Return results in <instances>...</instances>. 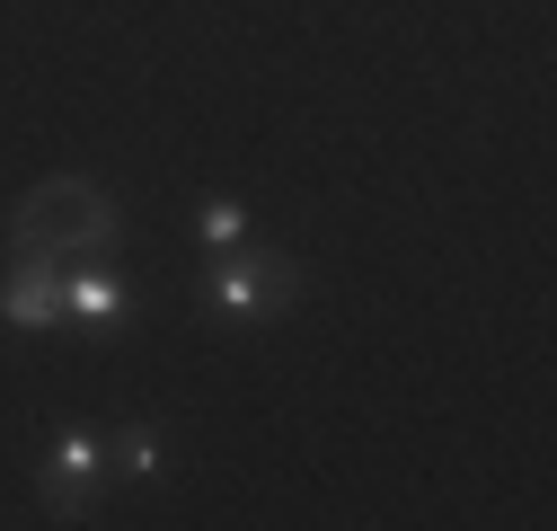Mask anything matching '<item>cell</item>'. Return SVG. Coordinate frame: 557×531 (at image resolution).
Masks as SVG:
<instances>
[{
	"label": "cell",
	"mask_w": 557,
	"mask_h": 531,
	"mask_svg": "<svg viewBox=\"0 0 557 531\" xmlns=\"http://www.w3.org/2000/svg\"><path fill=\"white\" fill-rule=\"evenodd\" d=\"M133 319V284L115 275L107 257H72L62 266V328H89V337H107V328Z\"/></svg>",
	"instance_id": "obj_4"
},
{
	"label": "cell",
	"mask_w": 557,
	"mask_h": 531,
	"mask_svg": "<svg viewBox=\"0 0 557 531\" xmlns=\"http://www.w3.org/2000/svg\"><path fill=\"white\" fill-rule=\"evenodd\" d=\"M293 301H301V266H293V257H265V248H222L213 275H203V310H213V319H239V328L284 319Z\"/></svg>",
	"instance_id": "obj_2"
},
{
	"label": "cell",
	"mask_w": 557,
	"mask_h": 531,
	"mask_svg": "<svg viewBox=\"0 0 557 531\" xmlns=\"http://www.w3.org/2000/svg\"><path fill=\"white\" fill-rule=\"evenodd\" d=\"M124 239V213H115V195L98 177H36L18 205H10V257H107Z\"/></svg>",
	"instance_id": "obj_1"
},
{
	"label": "cell",
	"mask_w": 557,
	"mask_h": 531,
	"mask_svg": "<svg viewBox=\"0 0 557 531\" xmlns=\"http://www.w3.org/2000/svg\"><path fill=\"white\" fill-rule=\"evenodd\" d=\"M0 319L10 328H62V257H10V275H0Z\"/></svg>",
	"instance_id": "obj_5"
},
{
	"label": "cell",
	"mask_w": 557,
	"mask_h": 531,
	"mask_svg": "<svg viewBox=\"0 0 557 531\" xmlns=\"http://www.w3.org/2000/svg\"><path fill=\"white\" fill-rule=\"evenodd\" d=\"M107 470H124L133 487H151V479L169 470V443H160V425H124V434L107 443Z\"/></svg>",
	"instance_id": "obj_6"
},
{
	"label": "cell",
	"mask_w": 557,
	"mask_h": 531,
	"mask_svg": "<svg viewBox=\"0 0 557 531\" xmlns=\"http://www.w3.org/2000/svg\"><path fill=\"white\" fill-rule=\"evenodd\" d=\"M45 514L53 522H107V434H89V425H62L53 434Z\"/></svg>",
	"instance_id": "obj_3"
},
{
	"label": "cell",
	"mask_w": 557,
	"mask_h": 531,
	"mask_svg": "<svg viewBox=\"0 0 557 531\" xmlns=\"http://www.w3.org/2000/svg\"><path fill=\"white\" fill-rule=\"evenodd\" d=\"M195 239L203 248H248V205H239V195H203V205H195Z\"/></svg>",
	"instance_id": "obj_7"
}]
</instances>
